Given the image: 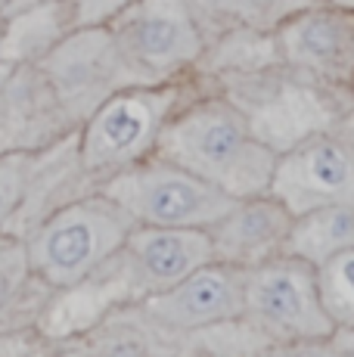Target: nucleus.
Segmentation results:
<instances>
[{
  "instance_id": "obj_1",
  "label": "nucleus",
  "mask_w": 354,
  "mask_h": 357,
  "mask_svg": "<svg viewBox=\"0 0 354 357\" xmlns=\"http://www.w3.org/2000/svg\"><path fill=\"white\" fill-rule=\"evenodd\" d=\"M153 155L187 168L233 199L268 193L277 149L230 100H202L165 121Z\"/></svg>"
},
{
  "instance_id": "obj_2",
  "label": "nucleus",
  "mask_w": 354,
  "mask_h": 357,
  "mask_svg": "<svg viewBox=\"0 0 354 357\" xmlns=\"http://www.w3.org/2000/svg\"><path fill=\"white\" fill-rule=\"evenodd\" d=\"M134 224L115 199L93 190L44 215L19 239L31 273L53 292H66L91 283L121 249Z\"/></svg>"
},
{
  "instance_id": "obj_3",
  "label": "nucleus",
  "mask_w": 354,
  "mask_h": 357,
  "mask_svg": "<svg viewBox=\"0 0 354 357\" xmlns=\"http://www.w3.org/2000/svg\"><path fill=\"white\" fill-rule=\"evenodd\" d=\"M180 91L171 84H134L115 91L78 128V162L93 190L112 174L153 155Z\"/></svg>"
},
{
  "instance_id": "obj_4",
  "label": "nucleus",
  "mask_w": 354,
  "mask_h": 357,
  "mask_svg": "<svg viewBox=\"0 0 354 357\" xmlns=\"http://www.w3.org/2000/svg\"><path fill=\"white\" fill-rule=\"evenodd\" d=\"M100 193L115 199L134 221L149 227L208 230L236 205V199L224 190L159 155H146L143 162L112 174L100 183Z\"/></svg>"
},
{
  "instance_id": "obj_5",
  "label": "nucleus",
  "mask_w": 354,
  "mask_h": 357,
  "mask_svg": "<svg viewBox=\"0 0 354 357\" xmlns=\"http://www.w3.org/2000/svg\"><path fill=\"white\" fill-rule=\"evenodd\" d=\"M243 324L261 339L283 345L330 339L336 333L320 298L317 267L292 255H277L246 271Z\"/></svg>"
},
{
  "instance_id": "obj_6",
  "label": "nucleus",
  "mask_w": 354,
  "mask_h": 357,
  "mask_svg": "<svg viewBox=\"0 0 354 357\" xmlns=\"http://www.w3.org/2000/svg\"><path fill=\"white\" fill-rule=\"evenodd\" d=\"M47 97L69 125L78 130L84 119L115 91L143 84L121 56L109 29H84L53 44L38 63H31Z\"/></svg>"
},
{
  "instance_id": "obj_7",
  "label": "nucleus",
  "mask_w": 354,
  "mask_h": 357,
  "mask_svg": "<svg viewBox=\"0 0 354 357\" xmlns=\"http://www.w3.org/2000/svg\"><path fill=\"white\" fill-rule=\"evenodd\" d=\"M106 29L143 84H165L206 53V31L187 0H128Z\"/></svg>"
},
{
  "instance_id": "obj_8",
  "label": "nucleus",
  "mask_w": 354,
  "mask_h": 357,
  "mask_svg": "<svg viewBox=\"0 0 354 357\" xmlns=\"http://www.w3.org/2000/svg\"><path fill=\"white\" fill-rule=\"evenodd\" d=\"M208 261H215L208 230L134 224L121 249L100 267L93 280H109V286L128 301H140L180 283L187 273Z\"/></svg>"
},
{
  "instance_id": "obj_9",
  "label": "nucleus",
  "mask_w": 354,
  "mask_h": 357,
  "mask_svg": "<svg viewBox=\"0 0 354 357\" xmlns=\"http://www.w3.org/2000/svg\"><path fill=\"white\" fill-rule=\"evenodd\" d=\"M268 193L280 199L292 218L323 205L354 208V153L332 128L311 130L277 155Z\"/></svg>"
},
{
  "instance_id": "obj_10",
  "label": "nucleus",
  "mask_w": 354,
  "mask_h": 357,
  "mask_svg": "<svg viewBox=\"0 0 354 357\" xmlns=\"http://www.w3.org/2000/svg\"><path fill=\"white\" fill-rule=\"evenodd\" d=\"M246 271L224 261L196 267L180 283L140 298L137 305L171 335H193L215 326L240 324Z\"/></svg>"
},
{
  "instance_id": "obj_11",
  "label": "nucleus",
  "mask_w": 354,
  "mask_h": 357,
  "mask_svg": "<svg viewBox=\"0 0 354 357\" xmlns=\"http://www.w3.org/2000/svg\"><path fill=\"white\" fill-rule=\"evenodd\" d=\"M277 59L320 84H354V10L311 3L274 31Z\"/></svg>"
},
{
  "instance_id": "obj_12",
  "label": "nucleus",
  "mask_w": 354,
  "mask_h": 357,
  "mask_svg": "<svg viewBox=\"0 0 354 357\" xmlns=\"http://www.w3.org/2000/svg\"><path fill=\"white\" fill-rule=\"evenodd\" d=\"M292 211L270 193L236 199V205L208 227L215 261L233 267H258L286 252Z\"/></svg>"
},
{
  "instance_id": "obj_13",
  "label": "nucleus",
  "mask_w": 354,
  "mask_h": 357,
  "mask_svg": "<svg viewBox=\"0 0 354 357\" xmlns=\"http://www.w3.org/2000/svg\"><path fill=\"white\" fill-rule=\"evenodd\" d=\"M354 249V208L351 205H323L292 218L283 255L302 258L311 267Z\"/></svg>"
},
{
  "instance_id": "obj_14",
  "label": "nucleus",
  "mask_w": 354,
  "mask_h": 357,
  "mask_svg": "<svg viewBox=\"0 0 354 357\" xmlns=\"http://www.w3.org/2000/svg\"><path fill=\"white\" fill-rule=\"evenodd\" d=\"M202 31L212 29H240L274 34L289 16L311 6V0H187Z\"/></svg>"
},
{
  "instance_id": "obj_15",
  "label": "nucleus",
  "mask_w": 354,
  "mask_h": 357,
  "mask_svg": "<svg viewBox=\"0 0 354 357\" xmlns=\"http://www.w3.org/2000/svg\"><path fill=\"white\" fill-rule=\"evenodd\" d=\"M317 286L336 329H354V249L317 267Z\"/></svg>"
},
{
  "instance_id": "obj_16",
  "label": "nucleus",
  "mask_w": 354,
  "mask_h": 357,
  "mask_svg": "<svg viewBox=\"0 0 354 357\" xmlns=\"http://www.w3.org/2000/svg\"><path fill=\"white\" fill-rule=\"evenodd\" d=\"M40 149H13L0 153V233H6L13 215L19 211L29 183L35 177Z\"/></svg>"
},
{
  "instance_id": "obj_17",
  "label": "nucleus",
  "mask_w": 354,
  "mask_h": 357,
  "mask_svg": "<svg viewBox=\"0 0 354 357\" xmlns=\"http://www.w3.org/2000/svg\"><path fill=\"white\" fill-rule=\"evenodd\" d=\"M332 130H336V134L342 137L345 146H348L351 153H354V109H351L348 115H342V119H339L336 125H332Z\"/></svg>"
},
{
  "instance_id": "obj_18",
  "label": "nucleus",
  "mask_w": 354,
  "mask_h": 357,
  "mask_svg": "<svg viewBox=\"0 0 354 357\" xmlns=\"http://www.w3.org/2000/svg\"><path fill=\"white\" fill-rule=\"evenodd\" d=\"M38 3H47V0H10V6H6V13H10V16H16V13L31 10V6H38Z\"/></svg>"
},
{
  "instance_id": "obj_19",
  "label": "nucleus",
  "mask_w": 354,
  "mask_h": 357,
  "mask_svg": "<svg viewBox=\"0 0 354 357\" xmlns=\"http://www.w3.org/2000/svg\"><path fill=\"white\" fill-rule=\"evenodd\" d=\"M320 6H342V10H354V0H311Z\"/></svg>"
},
{
  "instance_id": "obj_20",
  "label": "nucleus",
  "mask_w": 354,
  "mask_h": 357,
  "mask_svg": "<svg viewBox=\"0 0 354 357\" xmlns=\"http://www.w3.org/2000/svg\"><path fill=\"white\" fill-rule=\"evenodd\" d=\"M6 6H10V0H0V13H6Z\"/></svg>"
},
{
  "instance_id": "obj_21",
  "label": "nucleus",
  "mask_w": 354,
  "mask_h": 357,
  "mask_svg": "<svg viewBox=\"0 0 354 357\" xmlns=\"http://www.w3.org/2000/svg\"><path fill=\"white\" fill-rule=\"evenodd\" d=\"M3 236H6V233H0V243H3Z\"/></svg>"
}]
</instances>
